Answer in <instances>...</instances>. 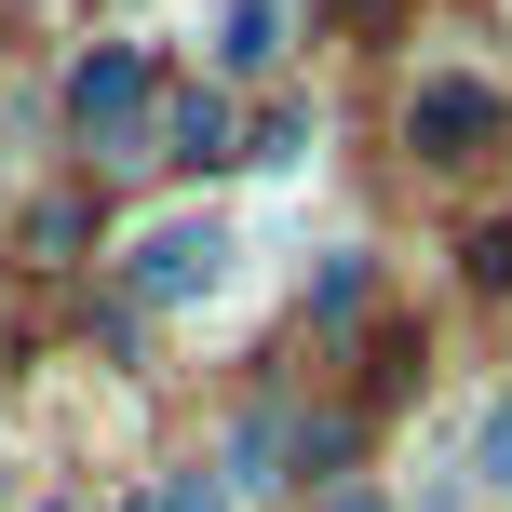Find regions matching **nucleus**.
<instances>
[{"label":"nucleus","instance_id":"6e6552de","mask_svg":"<svg viewBox=\"0 0 512 512\" xmlns=\"http://www.w3.org/2000/svg\"><path fill=\"white\" fill-rule=\"evenodd\" d=\"M256 162H270V176H297V162H310V108H283V122L256 135Z\"/></svg>","mask_w":512,"mask_h":512},{"label":"nucleus","instance_id":"1a4fd4ad","mask_svg":"<svg viewBox=\"0 0 512 512\" xmlns=\"http://www.w3.org/2000/svg\"><path fill=\"white\" fill-rule=\"evenodd\" d=\"M472 283H512V216H499V230H472Z\"/></svg>","mask_w":512,"mask_h":512},{"label":"nucleus","instance_id":"9d476101","mask_svg":"<svg viewBox=\"0 0 512 512\" xmlns=\"http://www.w3.org/2000/svg\"><path fill=\"white\" fill-rule=\"evenodd\" d=\"M176 499H189V486H176ZM176 499H108V512H176Z\"/></svg>","mask_w":512,"mask_h":512},{"label":"nucleus","instance_id":"f8f14e48","mask_svg":"<svg viewBox=\"0 0 512 512\" xmlns=\"http://www.w3.org/2000/svg\"><path fill=\"white\" fill-rule=\"evenodd\" d=\"M176 512H216V499H203V486H189V499H176Z\"/></svg>","mask_w":512,"mask_h":512},{"label":"nucleus","instance_id":"0eeeda50","mask_svg":"<svg viewBox=\"0 0 512 512\" xmlns=\"http://www.w3.org/2000/svg\"><path fill=\"white\" fill-rule=\"evenodd\" d=\"M472 486H499V499H512V391L472 418Z\"/></svg>","mask_w":512,"mask_h":512},{"label":"nucleus","instance_id":"423d86ee","mask_svg":"<svg viewBox=\"0 0 512 512\" xmlns=\"http://www.w3.org/2000/svg\"><path fill=\"white\" fill-rule=\"evenodd\" d=\"M270 459H283V405H256L230 432V486H270Z\"/></svg>","mask_w":512,"mask_h":512},{"label":"nucleus","instance_id":"39448f33","mask_svg":"<svg viewBox=\"0 0 512 512\" xmlns=\"http://www.w3.org/2000/svg\"><path fill=\"white\" fill-rule=\"evenodd\" d=\"M230 95H176V162H230Z\"/></svg>","mask_w":512,"mask_h":512},{"label":"nucleus","instance_id":"f257e3e1","mask_svg":"<svg viewBox=\"0 0 512 512\" xmlns=\"http://www.w3.org/2000/svg\"><path fill=\"white\" fill-rule=\"evenodd\" d=\"M230 270H243V230L216 203H176V216H149V230L122 243V283L149 310H203V297H230Z\"/></svg>","mask_w":512,"mask_h":512},{"label":"nucleus","instance_id":"f03ea898","mask_svg":"<svg viewBox=\"0 0 512 512\" xmlns=\"http://www.w3.org/2000/svg\"><path fill=\"white\" fill-rule=\"evenodd\" d=\"M68 135L95 162H149V54H135V41H95L68 68Z\"/></svg>","mask_w":512,"mask_h":512},{"label":"nucleus","instance_id":"20e7f679","mask_svg":"<svg viewBox=\"0 0 512 512\" xmlns=\"http://www.w3.org/2000/svg\"><path fill=\"white\" fill-rule=\"evenodd\" d=\"M216 54L230 68H270L283 54V0H216Z\"/></svg>","mask_w":512,"mask_h":512},{"label":"nucleus","instance_id":"7ed1b4c3","mask_svg":"<svg viewBox=\"0 0 512 512\" xmlns=\"http://www.w3.org/2000/svg\"><path fill=\"white\" fill-rule=\"evenodd\" d=\"M499 122H512L499 81H472V68H432V81L405 95V149H418V162H486Z\"/></svg>","mask_w":512,"mask_h":512},{"label":"nucleus","instance_id":"9b49d317","mask_svg":"<svg viewBox=\"0 0 512 512\" xmlns=\"http://www.w3.org/2000/svg\"><path fill=\"white\" fill-rule=\"evenodd\" d=\"M324 512H378V499H364V486H337V499H324Z\"/></svg>","mask_w":512,"mask_h":512}]
</instances>
